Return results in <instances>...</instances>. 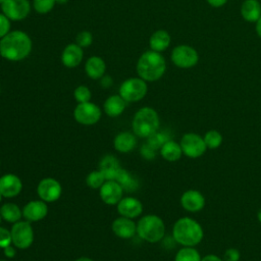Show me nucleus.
<instances>
[{
	"instance_id": "14",
	"label": "nucleus",
	"mask_w": 261,
	"mask_h": 261,
	"mask_svg": "<svg viewBox=\"0 0 261 261\" xmlns=\"http://www.w3.org/2000/svg\"><path fill=\"white\" fill-rule=\"evenodd\" d=\"M48 214L47 203L43 200H33L27 203L22 208V217L30 221L36 222L44 219Z\"/></svg>"
},
{
	"instance_id": "39",
	"label": "nucleus",
	"mask_w": 261,
	"mask_h": 261,
	"mask_svg": "<svg viewBox=\"0 0 261 261\" xmlns=\"http://www.w3.org/2000/svg\"><path fill=\"white\" fill-rule=\"evenodd\" d=\"M155 149H153L151 146H149L147 143L141 148V154L146 159H153L155 157Z\"/></svg>"
},
{
	"instance_id": "5",
	"label": "nucleus",
	"mask_w": 261,
	"mask_h": 261,
	"mask_svg": "<svg viewBox=\"0 0 261 261\" xmlns=\"http://www.w3.org/2000/svg\"><path fill=\"white\" fill-rule=\"evenodd\" d=\"M137 234L148 243H158L165 234V224L158 215H144L137 222Z\"/></svg>"
},
{
	"instance_id": "8",
	"label": "nucleus",
	"mask_w": 261,
	"mask_h": 261,
	"mask_svg": "<svg viewBox=\"0 0 261 261\" xmlns=\"http://www.w3.org/2000/svg\"><path fill=\"white\" fill-rule=\"evenodd\" d=\"M182 154L189 158H199L207 150L203 137L195 133L185 134L179 142Z\"/></svg>"
},
{
	"instance_id": "9",
	"label": "nucleus",
	"mask_w": 261,
	"mask_h": 261,
	"mask_svg": "<svg viewBox=\"0 0 261 261\" xmlns=\"http://www.w3.org/2000/svg\"><path fill=\"white\" fill-rule=\"evenodd\" d=\"M73 117L80 124L93 125L100 120L101 109L92 102L79 103L73 110Z\"/></svg>"
},
{
	"instance_id": "16",
	"label": "nucleus",
	"mask_w": 261,
	"mask_h": 261,
	"mask_svg": "<svg viewBox=\"0 0 261 261\" xmlns=\"http://www.w3.org/2000/svg\"><path fill=\"white\" fill-rule=\"evenodd\" d=\"M117 212L120 216L130 219L137 218L143 212V204L135 197H124L116 205Z\"/></svg>"
},
{
	"instance_id": "35",
	"label": "nucleus",
	"mask_w": 261,
	"mask_h": 261,
	"mask_svg": "<svg viewBox=\"0 0 261 261\" xmlns=\"http://www.w3.org/2000/svg\"><path fill=\"white\" fill-rule=\"evenodd\" d=\"M93 42V36L89 31H83L76 36V44L82 47H89Z\"/></svg>"
},
{
	"instance_id": "46",
	"label": "nucleus",
	"mask_w": 261,
	"mask_h": 261,
	"mask_svg": "<svg viewBox=\"0 0 261 261\" xmlns=\"http://www.w3.org/2000/svg\"><path fill=\"white\" fill-rule=\"evenodd\" d=\"M55 1H56V3H58V4H65V3L68 2V0H55Z\"/></svg>"
},
{
	"instance_id": "33",
	"label": "nucleus",
	"mask_w": 261,
	"mask_h": 261,
	"mask_svg": "<svg viewBox=\"0 0 261 261\" xmlns=\"http://www.w3.org/2000/svg\"><path fill=\"white\" fill-rule=\"evenodd\" d=\"M73 97L76 102L79 103H85V102H90L92 94L91 91L88 87L86 86H79L74 89L73 92Z\"/></svg>"
},
{
	"instance_id": "27",
	"label": "nucleus",
	"mask_w": 261,
	"mask_h": 261,
	"mask_svg": "<svg viewBox=\"0 0 261 261\" xmlns=\"http://www.w3.org/2000/svg\"><path fill=\"white\" fill-rule=\"evenodd\" d=\"M114 180L121 186L123 191H126L128 193H133L139 188L138 179L130 172L123 168H120L118 170Z\"/></svg>"
},
{
	"instance_id": "43",
	"label": "nucleus",
	"mask_w": 261,
	"mask_h": 261,
	"mask_svg": "<svg viewBox=\"0 0 261 261\" xmlns=\"http://www.w3.org/2000/svg\"><path fill=\"white\" fill-rule=\"evenodd\" d=\"M207 2L212 7H220V6H223L227 2V0H207Z\"/></svg>"
},
{
	"instance_id": "4",
	"label": "nucleus",
	"mask_w": 261,
	"mask_h": 261,
	"mask_svg": "<svg viewBox=\"0 0 261 261\" xmlns=\"http://www.w3.org/2000/svg\"><path fill=\"white\" fill-rule=\"evenodd\" d=\"M160 119L155 109L151 107H143L134 115L132 121L133 133L139 137L148 139L159 129Z\"/></svg>"
},
{
	"instance_id": "48",
	"label": "nucleus",
	"mask_w": 261,
	"mask_h": 261,
	"mask_svg": "<svg viewBox=\"0 0 261 261\" xmlns=\"http://www.w3.org/2000/svg\"><path fill=\"white\" fill-rule=\"evenodd\" d=\"M2 198H3V196L1 195V193H0V202H1V200H2Z\"/></svg>"
},
{
	"instance_id": "32",
	"label": "nucleus",
	"mask_w": 261,
	"mask_h": 261,
	"mask_svg": "<svg viewBox=\"0 0 261 261\" xmlns=\"http://www.w3.org/2000/svg\"><path fill=\"white\" fill-rule=\"evenodd\" d=\"M169 139V137L167 136V134L163 133V132H156L155 134H153L152 136H150L148 139H147V144L149 146H151L153 149L157 150V149H160L162 147V145L167 142Z\"/></svg>"
},
{
	"instance_id": "37",
	"label": "nucleus",
	"mask_w": 261,
	"mask_h": 261,
	"mask_svg": "<svg viewBox=\"0 0 261 261\" xmlns=\"http://www.w3.org/2000/svg\"><path fill=\"white\" fill-rule=\"evenodd\" d=\"M10 30V19L4 15L0 14V38H3L9 33Z\"/></svg>"
},
{
	"instance_id": "28",
	"label": "nucleus",
	"mask_w": 261,
	"mask_h": 261,
	"mask_svg": "<svg viewBox=\"0 0 261 261\" xmlns=\"http://www.w3.org/2000/svg\"><path fill=\"white\" fill-rule=\"evenodd\" d=\"M0 214L2 219L13 224L22 217V209H20L15 203L8 202L1 206Z\"/></svg>"
},
{
	"instance_id": "7",
	"label": "nucleus",
	"mask_w": 261,
	"mask_h": 261,
	"mask_svg": "<svg viewBox=\"0 0 261 261\" xmlns=\"http://www.w3.org/2000/svg\"><path fill=\"white\" fill-rule=\"evenodd\" d=\"M147 91L146 81L141 77H130L120 85L119 95L126 102H138L146 96Z\"/></svg>"
},
{
	"instance_id": "30",
	"label": "nucleus",
	"mask_w": 261,
	"mask_h": 261,
	"mask_svg": "<svg viewBox=\"0 0 261 261\" xmlns=\"http://www.w3.org/2000/svg\"><path fill=\"white\" fill-rule=\"evenodd\" d=\"M203 139H204V142H205V144L207 146V149H216L222 143V136L216 129L208 130L204 135Z\"/></svg>"
},
{
	"instance_id": "3",
	"label": "nucleus",
	"mask_w": 261,
	"mask_h": 261,
	"mask_svg": "<svg viewBox=\"0 0 261 261\" xmlns=\"http://www.w3.org/2000/svg\"><path fill=\"white\" fill-rule=\"evenodd\" d=\"M166 62L164 57L156 51L150 50L143 53L137 63V72L141 79L147 82L159 80L165 72Z\"/></svg>"
},
{
	"instance_id": "31",
	"label": "nucleus",
	"mask_w": 261,
	"mask_h": 261,
	"mask_svg": "<svg viewBox=\"0 0 261 261\" xmlns=\"http://www.w3.org/2000/svg\"><path fill=\"white\" fill-rule=\"evenodd\" d=\"M105 181H106V178H105L104 174L102 173V171H100L99 169L91 171L86 177L87 186L94 190L100 189Z\"/></svg>"
},
{
	"instance_id": "22",
	"label": "nucleus",
	"mask_w": 261,
	"mask_h": 261,
	"mask_svg": "<svg viewBox=\"0 0 261 261\" xmlns=\"http://www.w3.org/2000/svg\"><path fill=\"white\" fill-rule=\"evenodd\" d=\"M121 168L118 160L113 155L104 156L99 163V170L102 171L106 180H114L118 170Z\"/></svg>"
},
{
	"instance_id": "12",
	"label": "nucleus",
	"mask_w": 261,
	"mask_h": 261,
	"mask_svg": "<svg viewBox=\"0 0 261 261\" xmlns=\"http://www.w3.org/2000/svg\"><path fill=\"white\" fill-rule=\"evenodd\" d=\"M1 8L4 15L15 21L24 19L31 11L28 0H5L1 4Z\"/></svg>"
},
{
	"instance_id": "42",
	"label": "nucleus",
	"mask_w": 261,
	"mask_h": 261,
	"mask_svg": "<svg viewBox=\"0 0 261 261\" xmlns=\"http://www.w3.org/2000/svg\"><path fill=\"white\" fill-rule=\"evenodd\" d=\"M201 261H223V259H221L219 256L215 255V254H208L206 256H204Z\"/></svg>"
},
{
	"instance_id": "6",
	"label": "nucleus",
	"mask_w": 261,
	"mask_h": 261,
	"mask_svg": "<svg viewBox=\"0 0 261 261\" xmlns=\"http://www.w3.org/2000/svg\"><path fill=\"white\" fill-rule=\"evenodd\" d=\"M12 245L16 249L25 250L30 248L34 242V228L30 221L18 220L13 223L10 229Z\"/></svg>"
},
{
	"instance_id": "47",
	"label": "nucleus",
	"mask_w": 261,
	"mask_h": 261,
	"mask_svg": "<svg viewBox=\"0 0 261 261\" xmlns=\"http://www.w3.org/2000/svg\"><path fill=\"white\" fill-rule=\"evenodd\" d=\"M257 218H258L259 222L261 223V208H260V209H259V211H258V214H257Z\"/></svg>"
},
{
	"instance_id": "21",
	"label": "nucleus",
	"mask_w": 261,
	"mask_h": 261,
	"mask_svg": "<svg viewBox=\"0 0 261 261\" xmlns=\"http://www.w3.org/2000/svg\"><path fill=\"white\" fill-rule=\"evenodd\" d=\"M126 103L127 102L120 95H112L105 100L103 109L108 116L117 117L124 111Z\"/></svg>"
},
{
	"instance_id": "50",
	"label": "nucleus",
	"mask_w": 261,
	"mask_h": 261,
	"mask_svg": "<svg viewBox=\"0 0 261 261\" xmlns=\"http://www.w3.org/2000/svg\"><path fill=\"white\" fill-rule=\"evenodd\" d=\"M1 220H2V217H1V214H0V223H1Z\"/></svg>"
},
{
	"instance_id": "24",
	"label": "nucleus",
	"mask_w": 261,
	"mask_h": 261,
	"mask_svg": "<svg viewBox=\"0 0 261 261\" xmlns=\"http://www.w3.org/2000/svg\"><path fill=\"white\" fill-rule=\"evenodd\" d=\"M106 65L102 58L99 56L90 57L85 65L86 73L92 80H100L105 73Z\"/></svg>"
},
{
	"instance_id": "23",
	"label": "nucleus",
	"mask_w": 261,
	"mask_h": 261,
	"mask_svg": "<svg viewBox=\"0 0 261 261\" xmlns=\"http://www.w3.org/2000/svg\"><path fill=\"white\" fill-rule=\"evenodd\" d=\"M243 18L249 22H257L261 17V4L258 0H245L241 6Z\"/></svg>"
},
{
	"instance_id": "40",
	"label": "nucleus",
	"mask_w": 261,
	"mask_h": 261,
	"mask_svg": "<svg viewBox=\"0 0 261 261\" xmlns=\"http://www.w3.org/2000/svg\"><path fill=\"white\" fill-rule=\"evenodd\" d=\"M3 252L7 258H13L16 255V248L11 244V245L3 248Z\"/></svg>"
},
{
	"instance_id": "29",
	"label": "nucleus",
	"mask_w": 261,
	"mask_h": 261,
	"mask_svg": "<svg viewBox=\"0 0 261 261\" xmlns=\"http://www.w3.org/2000/svg\"><path fill=\"white\" fill-rule=\"evenodd\" d=\"M200 253L194 247H182L177 251L174 261H201Z\"/></svg>"
},
{
	"instance_id": "1",
	"label": "nucleus",
	"mask_w": 261,
	"mask_h": 261,
	"mask_svg": "<svg viewBox=\"0 0 261 261\" xmlns=\"http://www.w3.org/2000/svg\"><path fill=\"white\" fill-rule=\"evenodd\" d=\"M32 50V40L22 31H12L1 38L0 55L9 61L24 59Z\"/></svg>"
},
{
	"instance_id": "41",
	"label": "nucleus",
	"mask_w": 261,
	"mask_h": 261,
	"mask_svg": "<svg viewBox=\"0 0 261 261\" xmlns=\"http://www.w3.org/2000/svg\"><path fill=\"white\" fill-rule=\"evenodd\" d=\"M112 84H113V80H112V77L109 76V75H103V76L100 79V85H101L103 88H105V89L111 87Z\"/></svg>"
},
{
	"instance_id": "49",
	"label": "nucleus",
	"mask_w": 261,
	"mask_h": 261,
	"mask_svg": "<svg viewBox=\"0 0 261 261\" xmlns=\"http://www.w3.org/2000/svg\"><path fill=\"white\" fill-rule=\"evenodd\" d=\"M4 1H5V0H0V4H2Z\"/></svg>"
},
{
	"instance_id": "2",
	"label": "nucleus",
	"mask_w": 261,
	"mask_h": 261,
	"mask_svg": "<svg viewBox=\"0 0 261 261\" xmlns=\"http://www.w3.org/2000/svg\"><path fill=\"white\" fill-rule=\"evenodd\" d=\"M203 237L201 224L191 217H181L173 224L172 238L182 247H195L201 243Z\"/></svg>"
},
{
	"instance_id": "10",
	"label": "nucleus",
	"mask_w": 261,
	"mask_h": 261,
	"mask_svg": "<svg viewBox=\"0 0 261 261\" xmlns=\"http://www.w3.org/2000/svg\"><path fill=\"white\" fill-rule=\"evenodd\" d=\"M171 60L179 68L194 67L199 61V55L196 49L188 45H179L173 48Z\"/></svg>"
},
{
	"instance_id": "26",
	"label": "nucleus",
	"mask_w": 261,
	"mask_h": 261,
	"mask_svg": "<svg viewBox=\"0 0 261 261\" xmlns=\"http://www.w3.org/2000/svg\"><path fill=\"white\" fill-rule=\"evenodd\" d=\"M170 41H171L170 36L166 31L158 30L151 35L149 44H150L151 50L160 53L168 48Z\"/></svg>"
},
{
	"instance_id": "44",
	"label": "nucleus",
	"mask_w": 261,
	"mask_h": 261,
	"mask_svg": "<svg viewBox=\"0 0 261 261\" xmlns=\"http://www.w3.org/2000/svg\"><path fill=\"white\" fill-rule=\"evenodd\" d=\"M256 32H257L258 36L261 38V17L256 22Z\"/></svg>"
},
{
	"instance_id": "15",
	"label": "nucleus",
	"mask_w": 261,
	"mask_h": 261,
	"mask_svg": "<svg viewBox=\"0 0 261 261\" xmlns=\"http://www.w3.org/2000/svg\"><path fill=\"white\" fill-rule=\"evenodd\" d=\"M22 190L21 179L13 173H6L0 177V193L4 198H14Z\"/></svg>"
},
{
	"instance_id": "11",
	"label": "nucleus",
	"mask_w": 261,
	"mask_h": 261,
	"mask_svg": "<svg viewBox=\"0 0 261 261\" xmlns=\"http://www.w3.org/2000/svg\"><path fill=\"white\" fill-rule=\"evenodd\" d=\"M37 194L44 202L52 203L61 197L62 187L57 179L53 177H45L39 181L37 186Z\"/></svg>"
},
{
	"instance_id": "19",
	"label": "nucleus",
	"mask_w": 261,
	"mask_h": 261,
	"mask_svg": "<svg viewBox=\"0 0 261 261\" xmlns=\"http://www.w3.org/2000/svg\"><path fill=\"white\" fill-rule=\"evenodd\" d=\"M83 49L77 44H69L67 45L61 54L62 63L68 67L73 68L76 67L83 60Z\"/></svg>"
},
{
	"instance_id": "45",
	"label": "nucleus",
	"mask_w": 261,
	"mask_h": 261,
	"mask_svg": "<svg viewBox=\"0 0 261 261\" xmlns=\"http://www.w3.org/2000/svg\"><path fill=\"white\" fill-rule=\"evenodd\" d=\"M74 261H94V260L91 259L90 257H85V256H83V257H80V258L75 259Z\"/></svg>"
},
{
	"instance_id": "51",
	"label": "nucleus",
	"mask_w": 261,
	"mask_h": 261,
	"mask_svg": "<svg viewBox=\"0 0 261 261\" xmlns=\"http://www.w3.org/2000/svg\"><path fill=\"white\" fill-rule=\"evenodd\" d=\"M0 261H7V260H3V259H0Z\"/></svg>"
},
{
	"instance_id": "36",
	"label": "nucleus",
	"mask_w": 261,
	"mask_h": 261,
	"mask_svg": "<svg viewBox=\"0 0 261 261\" xmlns=\"http://www.w3.org/2000/svg\"><path fill=\"white\" fill-rule=\"evenodd\" d=\"M12 244L11 232L5 227L0 226V248H5Z\"/></svg>"
},
{
	"instance_id": "25",
	"label": "nucleus",
	"mask_w": 261,
	"mask_h": 261,
	"mask_svg": "<svg viewBox=\"0 0 261 261\" xmlns=\"http://www.w3.org/2000/svg\"><path fill=\"white\" fill-rule=\"evenodd\" d=\"M160 155L162 158L169 162H174L180 159L182 155V151L179 143H176L173 140H168L165 142L162 147L159 149Z\"/></svg>"
},
{
	"instance_id": "34",
	"label": "nucleus",
	"mask_w": 261,
	"mask_h": 261,
	"mask_svg": "<svg viewBox=\"0 0 261 261\" xmlns=\"http://www.w3.org/2000/svg\"><path fill=\"white\" fill-rule=\"evenodd\" d=\"M55 3H56L55 0H34L33 5H34V9L38 13L45 14L53 9Z\"/></svg>"
},
{
	"instance_id": "17",
	"label": "nucleus",
	"mask_w": 261,
	"mask_h": 261,
	"mask_svg": "<svg viewBox=\"0 0 261 261\" xmlns=\"http://www.w3.org/2000/svg\"><path fill=\"white\" fill-rule=\"evenodd\" d=\"M181 207L189 212L201 211L205 206L203 194L197 190H188L180 197Z\"/></svg>"
},
{
	"instance_id": "38",
	"label": "nucleus",
	"mask_w": 261,
	"mask_h": 261,
	"mask_svg": "<svg viewBox=\"0 0 261 261\" xmlns=\"http://www.w3.org/2000/svg\"><path fill=\"white\" fill-rule=\"evenodd\" d=\"M241 257L240 251L234 248L227 249L223 254V261H239Z\"/></svg>"
},
{
	"instance_id": "13",
	"label": "nucleus",
	"mask_w": 261,
	"mask_h": 261,
	"mask_svg": "<svg viewBox=\"0 0 261 261\" xmlns=\"http://www.w3.org/2000/svg\"><path fill=\"white\" fill-rule=\"evenodd\" d=\"M123 189L115 180H106L99 189V196L101 200L107 205H117L121 200Z\"/></svg>"
},
{
	"instance_id": "20",
	"label": "nucleus",
	"mask_w": 261,
	"mask_h": 261,
	"mask_svg": "<svg viewBox=\"0 0 261 261\" xmlns=\"http://www.w3.org/2000/svg\"><path fill=\"white\" fill-rule=\"evenodd\" d=\"M137 136L130 132H120L113 140V147L119 153H129L137 145Z\"/></svg>"
},
{
	"instance_id": "18",
	"label": "nucleus",
	"mask_w": 261,
	"mask_h": 261,
	"mask_svg": "<svg viewBox=\"0 0 261 261\" xmlns=\"http://www.w3.org/2000/svg\"><path fill=\"white\" fill-rule=\"evenodd\" d=\"M113 233L120 239H132L137 233V223L130 218L119 216L111 224Z\"/></svg>"
}]
</instances>
